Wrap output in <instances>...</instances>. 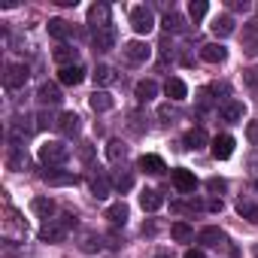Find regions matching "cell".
<instances>
[{
  "label": "cell",
  "instance_id": "6da1fadb",
  "mask_svg": "<svg viewBox=\"0 0 258 258\" xmlns=\"http://www.w3.org/2000/svg\"><path fill=\"white\" fill-rule=\"evenodd\" d=\"M73 225H76V216H64V222H55V219H49V222L40 228V240H43V243H61Z\"/></svg>",
  "mask_w": 258,
  "mask_h": 258
},
{
  "label": "cell",
  "instance_id": "7a4b0ae2",
  "mask_svg": "<svg viewBox=\"0 0 258 258\" xmlns=\"http://www.w3.org/2000/svg\"><path fill=\"white\" fill-rule=\"evenodd\" d=\"M67 158H70V149H67L64 143H58V140H49V143L40 146V161H43L46 167H61Z\"/></svg>",
  "mask_w": 258,
  "mask_h": 258
},
{
  "label": "cell",
  "instance_id": "3957f363",
  "mask_svg": "<svg viewBox=\"0 0 258 258\" xmlns=\"http://www.w3.org/2000/svg\"><path fill=\"white\" fill-rule=\"evenodd\" d=\"M131 28H134L140 37L152 34V28H155V16H152V10H149V7H134V10H131Z\"/></svg>",
  "mask_w": 258,
  "mask_h": 258
},
{
  "label": "cell",
  "instance_id": "277c9868",
  "mask_svg": "<svg viewBox=\"0 0 258 258\" xmlns=\"http://www.w3.org/2000/svg\"><path fill=\"white\" fill-rule=\"evenodd\" d=\"M28 76H31L28 64H7V76H4V82H7L10 91H16V88H22V85L28 82Z\"/></svg>",
  "mask_w": 258,
  "mask_h": 258
},
{
  "label": "cell",
  "instance_id": "5b68a950",
  "mask_svg": "<svg viewBox=\"0 0 258 258\" xmlns=\"http://www.w3.org/2000/svg\"><path fill=\"white\" fill-rule=\"evenodd\" d=\"M170 179H173L176 191H182V195H191V191L198 188V176H195L191 170H185V167H176V170H170Z\"/></svg>",
  "mask_w": 258,
  "mask_h": 258
},
{
  "label": "cell",
  "instance_id": "8992f818",
  "mask_svg": "<svg viewBox=\"0 0 258 258\" xmlns=\"http://www.w3.org/2000/svg\"><path fill=\"white\" fill-rule=\"evenodd\" d=\"M91 46H94L97 52H109V49L115 46V28H112V25L97 28V31L91 34Z\"/></svg>",
  "mask_w": 258,
  "mask_h": 258
},
{
  "label": "cell",
  "instance_id": "52a82bcc",
  "mask_svg": "<svg viewBox=\"0 0 258 258\" xmlns=\"http://www.w3.org/2000/svg\"><path fill=\"white\" fill-rule=\"evenodd\" d=\"M121 52H124V58L131 61V64H143V61H146V58L152 55V49H149V46H146L143 40H131V43H127V46H124Z\"/></svg>",
  "mask_w": 258,
  "mask_h": 258
},
{
  "label": "cell",
  "instance_id": "ba28073f",
  "mask_svg": "<svg viewBox=\"0 0 258 258\" xmlns=\"http://www.w3.org/2000/svg\"><path fill=\"white\" fill-rule=\"evenodd\" d=\"M210 146H213V158H216V161H228V158L234 155V137H231V134H219Z\"/></svg>",
  "mask_w": 258,
  "mask_h": 258
},
{
  "label": "cell",
  "instance_id": "9c48e42d",
  "mask_svg": "<svg viewBox=\"0 0 258 258\" xmlns=\"http://www.w3.org/2000/svg\"><path fill=\"white\" fill-rule=\"evenodd\" d=\"M37 100H40L43 106H58L64 97H61V88H58L55 82H43L40 91H37Z\"/></svg>",
  "mask_w": 258,
  "mask_h": 258
},
{
  "label": "cell",
  "instance_id": "30bf717a",
  "mask_svg": "<svg viewBox=\"0 0 258 258\" xmlns=\"http://www.w3.org/2000/svg\"><path fill=\"white\" fill-rule=\"evenodd\" d=\"M198 240H201L207 249H219V246L228 243V234H225L222 228H204V231L198 234Z\"/></svg>",
  "mask_w": 258,
  "mask_h": 258
},
{
  "label": "cell",
  "instance_id": "8fae6325",
  "mask_svg": "<svg viewBox=\"0 0 258 258\" xmlns=\"http://www.w3.org/2000/svg\"><path fill=\"white\" fill-rule=\"evenodd\" d=\"M58 79H61V85H79V82L85 79V67H82V64L61 67V70H58Z\"/></svg>",
  "mask_w": 258,
  "mask_h": 258
},
{
  "label": "cell",
  "instance_id": "7c38bea8",
  "mask_svg": "<svg viewBox=\"0 0 258 258\" xmlns=\"http://www.w3.org/2000/svg\"><path fill=\"white\" fill-rule=\"evenodd\" d=\"M243 112H246V106H243L240 100H228V103L219 109L222 121H228V124H237V121H243Z\"/></svg>",
  "mask_w": 258,
  "mask_h": 258
},
{
  "label": "cell",
  "instance_id": "4fadbf2b",
  "mask_svg": "<svg viewBox=\"0 0 258 258\" xmlns=\"http://www.w3.org/2000/svg\"><path fill=\"white\" fill-rule=\"evenodd\" d=\"M88 25L97 31V28H106L109 25V7L106 4H94L91 10H88Z\"/></svg>",
  "mask_w": 258,
  "mask_h": 258
},
{
  "label": "cell",
  "instance_id": "5bb4252c",
  "mask_svg": "<svg viewBox=\"0 0 258 258\" xmlns=\"http://www.w3.org/2000/svg\"><path fill=\"white\" fill-rule=\"evenodd\" d=\"M201 58H204L207 64H222V61L228 58V49L219 46V43H207V46H201Z\"/></svg>",
  "mask_w": 258,
  "mask_h": 258
},
{
  "label": "cell",
  "instance_id": "9a60e30c",
  "mask_svg": "<svg viewBox=\"0 0 258 258\" xmlns=\"http://www.w3.org/2000/svg\"><path fill=\"white\" fill-rule=\"evenodd\" d=\"M134 94H137L140 103H149V100L158 97V82H155V79H140L137 88H134Z\"/></svg>",
  "mask_w": 258,
  "mask_h": 258
},
{
  "label": "cell",
  "instance_id": "2e32d148",
  "mask_svg": "<svg viewBox=\"0 0 258 258\" xmlns=\"http://www.w3.org/2000/svg\"><path fill=\"white\" fill-rule=\"evenodd\" d=\"M164 94H167L170 100H185V97H188V85H185L179 76H170V79L164 82Z\"/></svg>",
  "mask_w": 258,
  "mask_h": 258
},
{
  "label": "cell",
  "instance_id": "e0dca14e",
  "mask_svg": "<svg viewBox=\"0 0 258 258\" xmlns=\"http://www.w3.org/2000/svg\"><path fill=\"white\" fill-rule=\"evenodd\" d=\"M140 207H143L146 213H155V210H161V207H164V198H161V191H155V188H143V191H140Z\"/></svg>",
  "mask_w": 258,
  "mask_h": 258
},
{
  "label": "cell",
  "instance_id": "ac0fdd59",
  "mask_svg": "<svg viewBox=\"0 0 258 258\" xmlns=\"http://www.w3.org/2000/svg\"><path fill=\"white\" fill-rule=\"evenodd\" d=\"M58 131H61L64 137H76V134H79V115H76V112H61Z\"/></svg>",
  "mask_w": 258,
  "mask_h": 258
},
{
  "label": "cell",
  "instance_id": "d6986e66",
  "mask_svg": "<svg viewBox=\"0 0 258 258\" xmlns=\"http://www.w3.org/2000/svg\"><path fill=\"white\" fill-rule=\"evenodd\" d=\"M88 106H91L94 112H109V109L115 106V100H112L109 91H94V94L88 97Z\"/></svg>",
  "mask_w": 258,
  "mask_h": 258
},
{
  "label": "cell",
  "instance_id": "ffe728a7",
  "mask_svg": "<svg viewBox=\"0 0 258 258\" xmlns=\"http://www.w3.org/2000/svg\"><path fill=\"white\" fill-rule=\"evenodd\" d=\"M182 143H185V149H191V152H201V149H204L210 140H207V131H204V127H191V131L185 134V140H182Z\"/></svg>",
  "mask_w": 258,
  "mask_h": 258
},
{
  "label": "cell",
  "instance_id": "44dd1931",
  "mask_svg": "<svg viewBox=\"0 0 258 258\" xmlns=\"http://www.w3.org/2000/svg\"><path fill=\"white\" fill-rule=\"evenodd\" d=\"M137 167H140L143 173H152V176H158V173H164V170H167V167H164V161H161L158 155H140Z\"/></svg>",
  "mask_w": 258,
  "mask_h": 258
},
{
  "label": "cell",
  "instance_id": "7402d4cb",
  "mask_svg": "<svg viewBox=\"0 0 258 258\" xmlns=\"http://www.w3.org/2000/svg\"><path fill=\"white\" fill-rule=\"evenodd\" d=\"M210 31H213L216 37H231V34H234V19H231V16H216L213 25H210Z\"/></svg>",
  "mask_w": 258,
  "mask_h": 258
},
{
  "label": "cell",
  "instance_id": "603a6c76",
  "mask_svg": "<svg viewBox=\"0 0 258 258\" xmlns=\"http://www.w3.org/2000/svg\"><path fill=\"white\" fill-rule=\"evenodd\" d=\"M106 219H109L112 225H124V222H127V204H124V201L109 204V207H106Z\"/></svg>",
  "mask_w": 258,
  "mask_h": 258
},
{
  "label": "cell",
  "instance_id": "cb8c5ba5",
  "mask_svg": "<svg viewBox=\"0 0 258 258\" xmlns=\"http://www.w3.org/2000/svg\"><path fill=\"white\" fill-rule=\"evenodd\" d=\"M112 188L121 191V195L131 191V188H134V176L127 173V170H115V173H112Z\"/></svg>",
  "mask_w": 258,
  "mask_h": 258
},
{
  "label": "cell",
  "instance_id": "d4e9b609",
  "mask_svg": "<svg viewBox=\"0 0 258 258\" xmlns=\"http://www.w3.org/2000/svg\"><path fill=\"white\" fill-rule=\"evenodd\" d=\"M46 31H49V37H52V40H67V34H70V25H67L64 19H49Z\"/></svg>",
  "mask_w": 258,
  "mask_h": 258
},
{
  "label": "cell",
  "instance_id": "484cf974",
  "mask_svg": "<svg viewBox=\"0 0 258 258\" xmlns=\"http://www.w3.org/2000/svg\"><path fill=\"white\" fill-rule=\"evenodd\" d=\"M52 55H55V61H58L61 67H70V64H79V61H76V58H79V52H76V49H70V46H58V49H55Z\"/></svg>",
  "mask_w": 258,
  "mask_h": 258
},
{
  "label": "cell",
  "instance_id": "4316f807",
  "mask_svg": "<svg viewBox=\"0 0 258 258\" xmlns=\"http://www.w3.org/2000/svg\"><path fill=\"white\" fill-rule=\"evenodd\" d=\"M31 210H34L37 216L49 219V216L55 213V201H52V198H34V201H31Z\"/></svg>",
  "mask_w": 258,
  "mask_h": 258
},
{
  "label": "cell",
  "instance_id": "83f0119b",
  "mask_svg": "<svg viewBox=\"0 0 258 258\" xmlns=\"http://www.w3.org/2000/svg\"><path fill=\"white\" fill-rule=\"evenodd\" d=\"M91 76H94V85H109V82H115V70L106 67V64H97Z\"/></svg>",
  "mask_w": 258,
  "mask_h": 258
},
{
  "label": "cell",
  "instance_id": "f1b7e54d",
  "mask_svg": "<svg viewBox=\"0 0 258 258\" xmlns=\"http://www.w3.org/2000/svg\"><path fill=\"white\" fill-rule=\"evenodd\" d=\"M170 237H173L176 243H188V240L195 237V231H191L185 222H173V225H170Z\"/></svg>",
  "mask_w": 258,
  "mask_h": 258
},
{
  "label": "cell",
  "instance_id": "f546056e",
  "mask_svg": "<svg viewBox=\"0 0 258 258\" xmlns=\"http://www.w3.org/2000/svg\"><path fill=\"white\" fill-rule=\"evenodd\" d=\"M237 213H240L246 222H258V204H255V201H243V198H240V201H237Z\"/></svg>",
  "mask_w": 258,
  "mask_h": 258
},
{
  "label": "cell",
  "instance_id": "4dcf8cb0",
  "mask_svg": "<svg viewBox=\"0 0 258 258\" xmlns=\"http://www.w3.org/2000/svg\"><path fill=\"white\" fill-rule=\"evenodd\" d=\"M43 179L49 185H76L79 182V176H73V173H43Z\"/></svg>",
  "mask_w": 258,
  "mask_h": 258
},
{
  "label": "cell",
  "instance_id": "1f68e13d",
  "mask_svg": "<svg viewBox=\"0 0 258 258\" xmlns=\"http://www.w3.org/2000/svg\"><path fill=\"white\" fill-rule=\"evenodd\" d=\"M127 155V146L121 143V140H109L106 143V158L109 161H118V158H124Z\"/></svg>",
  "mask_w": 258,
  "mask_h": 258
},
{
  "label": "cell",
  "instance_id": "d6a6232c",
  "mask_svg": "<svg viewBox=\"0 0 258 258\" xmlns=\"http://www.w3.org/2000/svg\"><path fill=\"white\" fill-rule=\"evenodd\" d=\"M91 195H94L97 201H103V198L109 195V179H106V176H94V179H91Z\"/></svg>",
  "mask_w": 258,
  "mask_h": 258
},
{
  "label": "cell",
  "instance_id": "836d02e7",
  "mask_svg": "<svg viewBox=\"0 0 258 258\" xmlns=\"http://www.w3.org/2000/svg\"><path fill=\"white\" fill-rule=\"evenodd\" d=\"M100 246H103V240H100L97 234H85V237H82V243H79V249H82V252H88V255H91V252H100Z\"/></svg>",
  "mask_w": 258,
  "mask_h": 258
},
{
  "label": "cell",
  "instance_id": "e575fe53",
  "mask_svg": "<svg viewBox=\"0 0 258 258\" xmlns=\"http://www.w3.org/2000/svg\"><path fill=\"white\" fill-rule=\"evenodd\" d=\"M161 25H164V31H182V28H185V19H182L179 13H167Z\"/></svg>",
  "mask_w": 258,
  "mask_h": 258
},
{
  "label": "cell",
  "instance_id": "d590c367",
  "mask_svg": "<svg viewBox=\"0 0 258 258\" xmlns=\"http://www.w3.org/2000/svg\"><path fill=\"white\" fill-rule=\"evenodd\" d=\"M207 10H210L207 0H191V4H188V16H191L195 22H201V19L207 16Z\"/></svg>",
  "mask_w": 258,
  "mask_h": 258
},
{
  "label": "cell",
  "instance_id": "8d00e7d4",
  "mask_svg": "<svg viewBox=\"0 0 258 258\" xmlns=\"http://www.w3.org/2000/svg\"><path fill=\"white\" fill-rule=\"evenodd\" d=\"M7 164H10V170H22V167L28 164V158H25L19 149H13V155H10V161H7Z\"/></svg>",
  "mask_w": 258,
  "mask_h": 258
},
{
  "label": "cell",
  "instance_id": "74e56055",
  "mask_svg": "<svg viewBox=\"0 0 258 258\" xmlns=\"http://www.w3.org/2000/svg\"><path fill=\"white\" fill-rule=\"evenodd\" d=\"M207 188H210L213 195H222V191L228 188V182H225V179H219V176H210V179H207Z\"/></svg>",
  "mask_w": 258,
  "mask_h": 258
},
{
  "label": "cell",
  "instance_id": "f35d334b",
  "mask_svg": "<svg viewBox=\"0 0 258 258\" xmlns=\"http://www.w3.org/2000/svg\"><path fill=\"white\" fill-rule=\"evenodd\" d=\"M173 210L176 213H198V210H204V204L201 201H188V204H173Z\"/></svg>",
  "mask_w": 258,
  "mask_h": 258
},
{
  "label": "cell",
  "instance_id": "ab89813d",
  "mask_svg": "<svg viewBox=\"0 0 258 258\" xmlns=\"http://www.w3.org/2000/svg\"><path fill=\"white\" fill-rule=\"evenodd\" d=\"M52 124L58 127V121H55L49 112H40V115H37V127H43V131H46V127H52Z\"/></svg>",
  "mask_w": 258,
  "mask_h": 258
},
{
  "label": "cell",
  "instance_id": "60d3db41",
  "mask_svg": "<svg viewBox=\"0 0 258 258\" xmlns=\"http://www.w3.org/2000/svg\"><path fill=\"white\" fill-rule=\"evenodd\" d=\"M246 137H249V143H258V121L246 124Z\"/></svg>",
  "mask_w": 258,
  "mask_h": 258
},
{
  "label": "cell",
  "instance_id": "b9f144b4",
  "mask_svg": "<svg viewBox=\"0 0 258 258\" xmlns=\"http://www.w3.org/2000/svg\"><path fill=\"white\" fill-rule=\"evenodd\" d=\"M158 118H161L164 124H170V121H173L176 115H173V109H170V106H161V109H158Z\"/></svg>",
  "mask_w": 258,
  "mask_h": 258
},
{
  "label": "cell",
  "instance_id": "7bdbcfd3",
  "mask_svg": "<svg viewBox=\"0 0 258 258\" xmlns=\"http://www.w3.org/2000/svg\"><path fill=\"white\" fill-rule=\"evenodd\" d=\"M79 158H82V161H91V146H88V143L79 146Z\"/></svg>",
  "mask_w": 258,
  "mask_h": 258
},
{
  "label": "cell",
  "instance_id": "ee69618b",
  "mask_svg": "<svg viewBox=\"0 0 258 258\" xmlns=\"http://www.w3.org/2000/svg\"><path fill=\"white\" fill-rule=\"evenodd\" d=\"M222 207H225L222 198H213V201H210V210H213V213H222Z\"/></svg>",
  "mask_w": 258,
  "mask_h": 258
},
{
  "label": "cell",
  "instance_id": "f6af8a7d",
  "mask_svg": "<svg viewBox=\"0 0 258 258\" xmlns=\"http://www.w3.org/2000/svg\"><path fill=\"white\" fill-rule=\"evenodd\" d=\"M182 258H204V252H201V249H188Z\"/></svg>",
  "mask_w": 258,
  "mask_h": 258
},
{
  "label": "cell",
  "instance_id": "bcb514c9",
  "mask_svg": "<svg viewBox=\"0 0 258 258\" xmlns=\"http://www.w3.org/2000/svg\"><path fill=\"white\" fill-rule=\"evenodd\" d=\"M255 191H258V179H255Z\"/></svg>",
  "mask_w": 258,
  "mask_h": 258
}]
</instances>
